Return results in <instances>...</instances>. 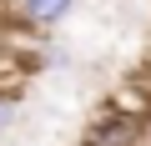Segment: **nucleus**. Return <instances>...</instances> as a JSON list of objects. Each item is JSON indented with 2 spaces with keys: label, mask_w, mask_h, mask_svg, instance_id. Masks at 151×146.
<instances>
[{
  "label": "nucleus",
  "mask_w": 151,
  "mask_h": 146,
  "mask_svg": "<svg viewBox=\"0 0 151 146\" xmlns=\"http://www.w3.org/2000/svg\"><path fill=\"white\" fill-rule=\"evenodd\" d=\"M141 121H126V116H116V111H106V116H96L91 126H86V136H81V146H141Z\"/></svg>",
  "instance_id": "1"
},
{
  "label": "nucleus",
  "mask_w": 151,
  "mask_h": 146,
  "mask_svg": "<svg viewBox=\"0 0 151 146\" xmlns=\"http://www.w3.org/2000/svg\"><path fill=\"white\" fill-rule=\"evenodd\" d=\"M10 5H15V15H20L25 25H55V20L70 15L76 0H10Z\"/></svg>",
  "instance_id": "2"
},
{
  "label": "nucleus",
  "mask_w": 151,
  "mask_h": 146,
  "mask_svg": "<svg viewBox=\"0 0 151 146\" xmlns=\"http://www.w3.org/2000/svg\"><path fill=\"white\" fill-rule=\"evenodd\" d=\"M146 136H151V131H146Z\"/></svg>",
  "instance_id": "3"
}]
</instances>
